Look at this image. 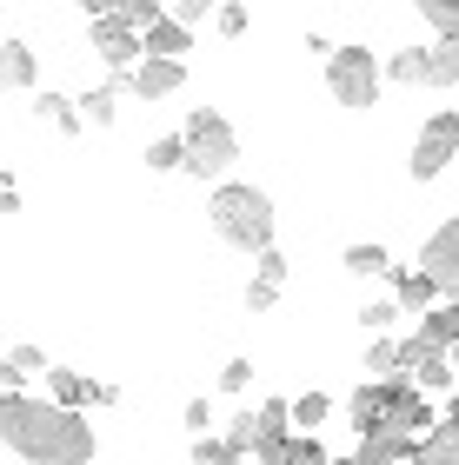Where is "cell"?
<instances>
[{
	"mask_svg": "<svg viewBox=\"0 0 459 465\" xmlns=\"http://www.w3.org/2000/svg\"><path fill=\"white\" fill-rule=\"evenodd\" d=\"M0 446L27 465H87L94 426H87V412H60L54 399L0 392Z\"/></svg>",
	"mask_w": 459,
	"mask_h": 465,
	"instance_id": "cell-1",
	"label": "cell"
},
{
	"mask_svg": "<svg viewBox=\"0 0 459 465\" xmlns=\"http://www.w3.org/2000/svg\"><path fill=\"white\" fill-rule=\"evenodd\" d=\"M206 220H214V232L234 252H254V260H260V252L274 246V193H260V186H240V180L214 186Z\"/></svg>",
	"mask_w": 459,
	"mask_h": 465,
	"instance_id": "cell-2",
	"label": "cell"
},
{
	"mask_svg": "<svg viewBox=\"0 0 459 465\" xmlns=\"http://www.w3.org/2000/svg\"><path fill=\"white\" fill-rule=\"evenodd\" d=\"M180 140H186V173L226 186V173H234V160H240L234 120H226L220 107H194V114H186V126H180Z\"/></svg>",
	"mask_w": 459,
	"mask_h": 465,
	"instance_id": "cell-3",
	"label": "cell"
},
{
	"mask_svg": "<svg viewBox=\"0 0 459 465\" xmlns=\"http://www.w3.org/2000/svg\"><path fill=\"white\" fill-rule=\"evenodd\" d=\"M380 87H386V67H380V54H373V47H333V60H326V94L340 100V107L366 114L373 100H380Z\"/></svg>",
	"mask_w": 459,
	"mask_h": 465,
	"instance_id": "cell-4",
	"label": "cell"
},
{
	"mask_svg": "<svg viewBox=\"0 0 459 465\" xmlns=\"http://www.w3.org/2000/svg\"><path fill=\"white\" fill-rule=\"evenodd\" d=\"M87 40H94V54L114 67V80H127L140 60H147V40H140L127 20H120V7H94V27H87Z\"/></svg>",
	"mask_w": 459,
	"mask_h": 465,
	"instance_id": "cell-5",
	"label": "cell"
},
{
	"mask_svg": "<svg viewBox=\"0 0 459 465\" xmlns=\"http://www.w3.org/2000/svg\"><path fill=\"white\" fill-rule=\"evenodd\" d=\"M453 160H459V114L446 107V114H433V120L420 126V140H413L406 166H413V180H440Z\"/></svg>",
	"mask_w": 459,
	"mask_h": 465,
	"instance_id": "cell-6",
	"label": "cell"
},
{
	"mask_svg": "<svg viewBox=\"0 0 459 465\" xmlns=\"http://www.w3.org/2000/svg\"><path fill=\"white\" fill-rule=\"evenodd\" d=\"M420 272L440 286V300H459V213L440 220V232L420 246Z\"/></svg>",
	"mask_w": 459,
	"mask_h": 465,
	"instance_id": "cell-7",
	"label": "cell"
},
{
	"mask_svg": "<svg viewBox=\"0 0 459 465\" xmlns=\"http://www.w3.org/2000/svg\"><path fill=\"white\" fill-rule=\"evenodd\" d=\"M47 399L60 412H87V406H120L114 386H100L87 372H67V366H47Z\"/></svg>",
	"mask_w": 459,
	"mask_h": 465,
	"instance_id": "cell-8",
	"label": "cell"
},
{
	"mask_svg": "<svg viewBox=\"0 0 459 465\" xmlns=\"http://www.w3.org/2000/svg\"><path fill=\"white\" fill-rule=\"evenodd\" d=\"M186 87V60H140V67L127 74V94L134 100H166Z\"/></svg>",
	"mask_w": 459,
	"mask_h": 465,
	"instance_id": "cell-9",
	"label": "cell"
},
{
	"mask_svg": "<svg viewBox=\"0 0 459 465\" xmlns=\"http://www.w3.org/2000/svg\"><path fill=\"white\" fill-rule=\"evenodd\" d=\"M0 87L7 94H34L40 87V54L27 40H0Z\"/></svg>",
	"mask_w": 459,
	"mask_h": 465,
	"instance_id": "cell-10",
	"label": "cell"
},
{
	"mask_svg": "<svg viewBox=\"0 0 459 465\" xmlns=\"http://www.w3.org/2000/svg\"><path fill=\"white\" fill-rule=\"evenodd\" d=\"M353 459H360V465H406L413 439L393 432V426H373V432H360V452H353Z\"/></svg>",
	"mask_w": 459,
	"mask_h": 465,
	"instance_id": "cell-11",
	"label": "cell"
},
{
	"mask_svg": "<svg viewBox=\"0 0 459 465\" xmlns=\"http://www.w3.org/2000/svg\"><path fill=\"white\" fill-rule=\"evenodd\" d=\"M413 340H420L426 352H453V346H459V300H440V306L420 320V332H413Z\"/></svg>",
	"mask_w": 459,
	"mask_h": 465,
	"instance_id": "cell-12",
	"label": "cell"
},
{
	"mask_svg": "<svg viewBox=\"0 0 459 465\" xmlns=\"http://www.w3.org/2000/svg\"><path fill=\"white\" fill-rule=\"evenodd\" d=\"M120 94H127V80H94V87L74 100V107H80V126H114Z\"/></svg>",
	"mask_w": 459,
	"mask_h": 465,
	"instance_id": "cell-13",
	"label": "cell"
},
{
	"mask_svg": "<svg viewBox=\"0 0 459 465\" xmlns=\"http://www.w3.org/2000/svg\"><path fill=\"white\" fill-rule=\"evenodd\" d=\"M406 379H413V386H420L426 399H433V392H446V399H453V352H413Z\"/></svg>",
	"mask_w": 459,
	"mask_h": 465,
	"instance_id": "cell-14",
	"label": "cell"
},
{
	"mask_svg": "<svg viewBox=\"0 0 459 465\" xmlns=\"http://www.w3.org/2000/svg\"><path fill=\"white\" fill-rule=\"evenodd\" d=\"M140 40H147V60H186V47H194V34H186L174 14H160Z\"/></svg>",
	"mask_w": 459,
	"mask_h": 465,
	"instance_id": "cell-15",
	"label": "cell"
},
{
	"mask_svg": "<svg viewBox=\"0 0 459 465\" xmlns=\"http://www.w3.org/2000/svg\"><path fill=\"white\" fill-rule=\"evenodd\" d=\"M393 306H400V312H420V320H426V312L440 306V286H433L426 272H393Z\"/></svg>",
	"mask_w": 459,
	"mask_h": 465,
	"instance_id": "cell-16",
	"label": "cell"
},
{
	"mask_svg": "<svg viewBox=\"0 0 459 465\" xmlns=\"http://www.w3.org/2000/svg\"><path fill=\"white\" fill-rule=\"evenodd\" d=\"M406 465H459V426H446V419H440V426H433L420 446H413Z\"/></svg>",
	"mask_w": 459,
	"mask_h": 465,
	"instance_id": "cell-17",
	"label": "cell"
},
{
	"mask_svg": "<svg viewBox=\"0 0 459 465\" xmlns=\"http://www.w3.org/2000/svg\"><path fill=\"white\" fill-rule=\"evenodd\" d=\"M34 372H47V352L40 346H14L7 359H0V392H20Z\"/></svg>",
	"mask_w": 459,
	"mask_h": 465,
	"instance_id": "cell-18",
	"label": "cell"
},
{
	"mask_svg": "<svg viewBox=\"0 0 459 465\" xmlns=\"http://www.w3.org/2000/svg\"><path fill=\"white\" fill-rule=\"evenodd\" d=\"M34 120L40 126H60V134H80V107H74V94H34Z\"/></svg>",
	"mask_w": 459,
	"mask_h": 465,
	"instance_id": "cell-19",
	"label": "cell"
},
{
	"mask_svg": "<svg viewBox=\"0 0 459 465\" xmlns=\"http://www.w3.org/2000/svg\"><path fill=\"white\" fill-rule=\"evenodd\" d=\"M386 80L393 87H433V67H426V47H400L386 60Z\"/></svg>",
	"mask_w": 459,
	"mask_h": 465,
	"instance_id": "cell-20",
	"label": "cell"
},
{
	"mask_svg": "<svg viewBox=\"0 0 459 465\" xmlns=\"http://www.w3.org/2000/svg\"><path fill=\"white\" fill-rule=\"evenodd\" d=\"M346 272L353 280H393V260L380 240H360V246H346Z\"/></svg>",
	"mask_w": 459,
	"mask_h": 465,
	"instance_id": "cell-21",
	"label": "cell"
},
{
	"mask_svg": "<svg viewBox=\"0 0 459 465\" xmlns=\"http://www.w3.org/2000/svg\"><path fill=\"white\" fill-rule=\"evenodd\" d=\"M266 439V426H260V406H240V412H226V446L234 452H246L254 459V446Z\"/></svg>",
	"mask_w": 459,
	"mask_h": 465,
	"instance_id": "cell-22",
	"label": "cell"
},
{
	"mask_svg": "<svg viewBox=\"0 0 459 465\" xmlns=\"http://www.w3.org/2000/svg\"><path fill=\"white\" fill-rule=\"evenodd\" d=\"M406 372V340H373L366 346V379H400Z\"/></svg>",
	"mask_w": 459,
	"mask_h": 465,
	"instance_id": "cell-23",
	"label": "cell"
},
{
	"mask_svg": "<svg viewBox=\"0 0 459 465\" xmlns=\"http://www.w3.org/2000/svg\"><path fill=\"white\" fill-rule=\"evenodd\" d=\"M420 20L440 34V47H459V0H420Z\"/></svg>",
	"mask_w": 459,
	"mask_h": 465,
	"instance_id": "cell-24",
	"label": "cell"
},
{
	"mask_svg": "<svg viewBox=\"0 0 459 465\" xmlns=\"http://www.w3.org/2000/svg\"><path fill=\"white\" fill-rule=\"evenodd\" d=\"M147 166L154 173H186V140L180 134H154L147 140Z\"/></svg>",
	"mask_w": 459,
	"mask_h": 465,
	"instance_id": "cell-25",
	"label": "cell"
},
{
	"mask_svg": "<svg viewBox=\"0 0 459 465\" xmlns=\"http://www.w3.org/2000/svg\"><path fill=\"white\" fill-rule=\"evenodd\" d=\"M326 412H333V399H326V392H300V399H294V432L313 439V432L326 426Z\"/></svg>",
	"mask_w": 459,
	"mask_h": 465,
	"instance_id": "cell-26",
	"label": "cell"
},
{
	"mask_svg": "<svg viewBox=\"0 0 459 465\" xmlns=\"http://www.w3.org/2000/svg\"><path fill=\"white\" fill-rule=\"evenodd\" d=\"M426 67H433V87H459V47H426Z\"/></svg>",
	"mask_w": 459,
	"mask_h": 465,
	"instance_id": "cell-27",
	"label": "cell"
},
{
	"mask_svg": "<svg viewBox=\"0 0 459 465\" xmlns=\"http://www.w3.org/2000/svg\"><path fill=\"white\" fill-rule=\"evenodd\" d=\"M274 465H326V452H320V439L294 432V439H286V446H280V459H274Z\"/></svg>",
	"mask_w": 459,
	"mask_h": 465,
	"instance_id": "cell-28",
	"label": "cell"
},
{
	"mask_svg": "<svg viewBox=\"0 0 459 465\" xmlns=\"http://www.w3.org/2000/svg\"><path fill=\"white\" fill-rule=\"evenodd\" d=\"M194 465H246V452H234L226 439L206 432V439H194Z\"/></svg>",
	"mask_w": 459,
	"mask_h": 465,
	"instance_id": "cell-29",
	"label": "cell"
},
{
	"mask_svg": "<svg viewBox=\"0 0 459 465\" xmlns=\"http://www.w3.org/2000/svg\"><path fill=\"white\" fill-rule=\"evenodd\" d=\"M393 312H400L393 300H366V306H360V326L373 332V340H393Z\"/></svg>",
	"mask_w": 459,
	"mask_h": 465,
	"instance_id": "cell-30",
	"label": "cell"
},
{
	"mask_svg": "<svg viewBox=\"0 0 459 465\" xmlns=\"http://www.w3.org/2000/svg\"><path fill=\"white\" fill-rule=\"evenodd\" d=\"M220 392H226V399L254 392V366H246V359H226V366H220Z\"/></svg>",
	"mask_w": 459,
	"mask_h": 465,
	"instance_id": "cell-31",
	"label": "cell"
},
{
	"mask_svg": "<svg viewBox=\"0 0 459 465\" xmlns=\"http://www.w3.org/2000/svg\"><path fill=\"white\" fill-rule=\"evenodd\" d=\"M254 280H266V286H286V252H280V246H266V252H260V272H254Z\"/></svg>",
	"mask_w": 459,
	"mask_h": 465,
	"instance_id": "cell-32",
	"label": "cell"
},
{
	"mask_svg": "<svg viewBox=\"0 0 459 465\" xmlns=\"http://www.w3.org/2000/svg\"><path fill=\"white\" fill-rule=\"evenodd\" d=\"M166 14H174L186 34H194V20H214V7H206V0H180V7H166Z\"/></svg>",
	"mask_w": 459,
	"mask_h": 465,
	"instance_id": "cell-33",
	"label": "cell"
},
{
	"mask_svg": "<svg viewBox=\"0 0 459 465\" xmlns=\"http://www.w3.org/2000/svg\"><path fill=\"white\" fill-rule=\"evenodd\" d=\"M186 426L206 439V426H214V399H186Z\"/></svg>",
	"mask_w": 459,
	"mask_h": 465,
	"instance_id": "cell-34",
	"label": "cell"
},
{
	"mask_svg": "<svg viewBox=\"0 0 459 465\" xmlns=\"http://www.w3.org/2000/svg\"><path fill=\"white\" fill-rule=\"evenodd\" d=\"M274 300H280V286H266V280L246 286V306H254V312H274Z\"/></svg>",
	"mask_w": 459,
	"mask_h": 465,
	"instance_id": "cell-35",
	"label": "cell"
},
{
	"mask_svg": "<svg viewBox=\"0 0 459 465\" xmlns=\"http://www.w3.org/2000/svg\"><path fill=\"white\" fill-rule=\"evenodd\" d=\"M214 20H220V34H226V40L246 34V7H214Z\"/></svg>",
	"mask_w": 459,
	"mask_h": 465,
	"instance_id": "cell-36",
	"label": "cell"
},
{
	"mask_svg": "<svg viewBox=\"0 0 459 465\" xmlns=\"http://www.w3.org/2000/svg\"><path fill=\"white\" fill-rule=\"evenodd\" d=\"M0 213H7V220L20 213V186H14V173H0Z\"/></svg>",
	"mask_w": 459,
	"mask_h": 465,
	"instance_id": "cell-37",
	"label": "cell"
},
{
	"mask_svg": "<svg viewBox=\"0 0 459 465\" xmlns=\"http://www.w3.org/2000/svg\"><path fill=\"white\" fill-rule=\"evenodd\" d=\"M440 419H446V426H459V392L446 399V412H440Z\"/></svg>",
	"mask_w": 459,
	"mask_h": 465,
	"instance_id": "cell-38",
	"label": "cell"
},
{
	"mask_svg": "<svg viewBox=\"0 0 459 465\" xmlns=\"http://www.w3.org/2000/svg\"><path fill=\"white\" fill-rule=\"evenodd\" d=\"M326 465H360V459H326Z\"/></svg>",
	"mask_w": 459,
	"mask_h": 465,
	"instance_id": "cell-39",
	"label": "cell"
},
{
	"mask_svg": "<svg viewBox=\"0 0 459 465\" xmlns=\"http://www.w3.org/2000/svg\"><path fill=\"white\" fill-rule=\"evenodd\" d=\"M453 366H459V346H453Z\"/></svg>",
	"mask_w": 459,
	"mask_h": 465,
	"instance_id": "cell-40",
	"label": "cell"
},
{
	"mask_svg": "<svg viewBox=\"0 0 459 465\" xmlns=\"http://www.w3.org/2000/svg\"><path fill=\"white\" fill-rule=\"evenodd\" d=\"M0 20H7V7H0Z\"/></svg>",
	"mask_w": 459,
	"mask_h": 465,
	"instance_id": "cell-41",
	"label": "cell"
}]
</instances>
